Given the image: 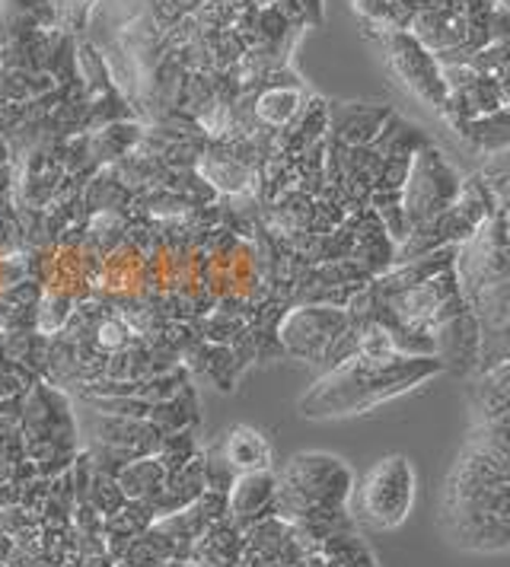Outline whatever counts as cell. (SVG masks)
<instances>
[{
  "instance_id": "obj_8",
  "label": "cell",
  "mask_w": 510,
  "mask_h": 567,
  "mask_svg": "<svg viewBox=\"0 0 510 567\" xmlns=\"http://www.w3.org/2000/svg\"><path fill=\"white\" fill-rule=\"evenodd\" d=\"M392 109L377 103H329V137L345 147H367L389 122Z\"/></svg>"
},
{
  "instance_id": "obj_6",
  "label": "cell",
  "mask_w": 510,
  "mask_h": 567,
  "mask_svg": "<svg viewBox=\"0 0 510 567\" xmlns=\"http://www.w3.org/2000/svg\"><path fill=\"white\" fill-rule=\"evenodd\" d=\"M382 49H386V61L392 68V74L406 86L415 100H421L431 109H440L447 100V83L440 74V64L434 58L431 49H425L408 29H392L382 32Z\"/></svg>"
},
{
  "instance_id": "obj_17",
  "label": "cell",
  "mask_w": 510,
  "mask_h": 567,
  "mask_svg": "<svg viewBox=\"0 0 510 567\" xmlns=\"http://www.w3.org/2000/svg\"><path fill=\"white\" fill-rule=\"evenodd\" d=\"M131 332H128V326L119 319V316H100L96 319V326H93V348L100 351V354H115V351H122L131 344Z\"/></svg>"
},
{
  "instance_id": "obj_4",
  "label": "cell",
  "mask_w": 510,
  "mask_h": 567,
  "mask_svg": "<svg viewBox=\"0 0 510 567\" xmlns=\"http://www.w3.org/2000/svg\"><path fill=\"white\" fill-rule=\"evenodd\" d=\"M459 173L450 166V159L440 154L434 144L421 147L411 156L406 185L399 188L402 195V214H406L408 233L431 224L443 210H450L459 198Z\"/></svg>"
},
{
  "instance_id": "obj_10",
  "label": "cell",
  "mask_w": 510,
  "mask_h": 567,
  "mask_svg": "<svg viewBox=\"0 0 510 567\" xmlns=\"http://www.w3.org/2000/svg\"><path fill=\"white\" fill-rule=\"evenodd\" d=\"M166 478H170V472L163 468V463L156 456H137V460L122 465L119 475H115L125 501H144L151 507L153 501L160 497L163 485H166Z\"/></svg>"
},
{
  "instance_id": "obj_14",
  "label": "cell",
  "mask_w": 510,
  "mask_h": 567,
  "mask_svg": "<svg viewBox=\"0 0 510 567\" xmlns=\"http://www.w3.org/2000/svg\"><path fill=\"white\" fill-rule=\"evenodd\" d=\"M76 297L61 287H42L35 303V332L39 336H61L74 316Z\"/></svg>"
},
{
  "instance_id": "obj_15",
  "label": "cell",
  "mask_w": 510,
  "mask_h": 567,
  "mask_svg": "<svg viewBox=\"0 0 510 567\" xmlns=\"http://www.w3.org/2000/svg\"><path fill=\"white\" fill-rule=\"evenodd\" d=\"M198 443H195V427L188 431H176V434H163L160 440V450H156V460L163 463L166 472H178L185 463H192L198 456Z\"/></svg>"
},
{
  "instance_id": "obj_9",
  "label": "cell",
  "mask_w": 510,
  "mask_h": 567,
  "mask_svg": "<svg viewBox=\"0 0 510 567\" xmlns=\"http://www.w3.org/2000/svg\"><path fill=\"white\" fill-rule=\"evenodd\" d=\"M217 446H221L224 460H227L236 475L272 468V443H268V437L262 431H255L249 424L230 427V434Z\"/></svg>"
},
{
  "instance_id": "obj_11",
  "label": "cell",
  "mask_w": 510,
  "mask_h": 567,
  "mask_svg": "<svg viewBox=\"0 0 510 567\" xmlns=\"http://www.w3.org/2000/svg\"><path fill=\"white\" fill-rule=\"evenodd\" d=\"M147 421H151L160 434L188 431V427H195V424H198V395H195L192 386L185 383L173 399L151 405V417H147Z\"/></svg>"
},
{
  "instance_id": "obj_16",
  "label": "cell",
  "mask_w": 510,
  "mask_h": 567,
  "mask_svg": "<svg viewBox=\"0 0 510 567\" xmlns=\"http://www.w3.org/2000/svg\"><path fill=\"white\" fill-rule=\"evenodd\" d=\"M86 504H90L102 519L115 514V511L125 504V494H122V488H119L115 475L96 472V475H93V485H90V491H86Z\"/></svg>"
},
{
  "instance_id": "obj_1",
  "label": "cell",
  "mask_w": 510,
  "mask_h": 567,
  "mask_svg": "<svg viewBox=\"0 0 510 567\" xmlns=\"http://www.w3.org/2000/svg\"><path fill=\"white\" fill-rule=\"evenodd\" d=\"M440 523L462 551H510V434L476 421L447 475Z\"/></svg>"
},
{
  "instance_id": "obj_12",
  "label": "cell",
  "mask_w": 510,
  "mask_h": 567,
  "mask_svg": "<svg viewBox=\"0 0 510 567\" xmlns=\"http://www.w3.org/2000/svg\"><path fill=\"white\" fill-rule=\"evenodd\" d=\"M431 141H428V134L418 128V125H411V122H406L402 115H389V122L382 125V131L374 137V151L380 156H406V159H411V156L418 154L421 147H428Z\"/></svg>"
},
{
  "instance_id": "obj_3",
  "label": "cell",
  "mask_w": 510,
  "mask_h": 567,
  "mask_svg": "<svg viewBox=\"0 0 510 567\" xmlns=\"http://www.w3.org/2000/svg\"><path fill=\"white\" fill-rule=\"evenodd\" d=\"M415 494H418V475L415 465L408 463V456L392 453L382 456L380 463L367 468V475L355 482L351 491V504L348 514L355 519V526H367L374 533H389L399 529L415 507Z\"/></svg>"
},
{
  "instance_id": "obj_2",
  "label": "cell",
  "mask_w": 510,
  "mask_h": 567,
  "mask_svg": "<svg viewBox=\"0 0 510 567\" xmlns=\"http://www.w3.org/2000/svg\"><path fill=\"white\" fill-rule=\"evenodd\" d=\"M440 370H443V363L437 358L396 354L386 361H374V358L355 354L348 361L323 370V377L297 402V412L309 421H335V417L367 414L382 402L399 399L421 383H428Z\"/></svg>"
},
{
  "instance_id": "obj_5",
  "label": "cell",
  "mask_w": 510,
  "mask_h": 567,
  "mask_svg": "<svg viewBox=\"0 0 510 567\" xmlns=\"http://www.w3.org/2000/svg\"><path fill=\"white\" fill-rule=\"evenodd\" d=\"M351 326L345 307H329V303H300L287 310L278 322V344L284 354L297 358L304 363L323 367L329 354L332 341Z\"/></svg>"
},
{
  "instance_id": "obj_13",
  "label": "cell",
  "mask_w": 510,
  "mask_h": 567,
  "mask_svg": "<svg viewBox=\"0 0 510 567\" xmlns=\"http://www.w3.org/2000/svg\"><path fill=\"white\" fill-rule=\"evenodd\" d=\"M453 128L476 144L479 151H501L510 144V109H498V112H488L479 118H469V122H459Z\"/></svg>"
},
{
  "instance_id": "obj_7",
  "label": "cell",
  "mask_w": 510,
  "mask_h": 567,
  "mask_svg": "<svg viewBox=\"0 0 510 567\" xmlns=\"http://www.w3.org/2000/svg\"><path fill=\"white\" fill-rule=\"evenodd\" d=\"M275 491H278V472L272 468L236 475L227 491L230 519L246 533L253 523L275 514Z\"/></svg>"
}]
</instances>
